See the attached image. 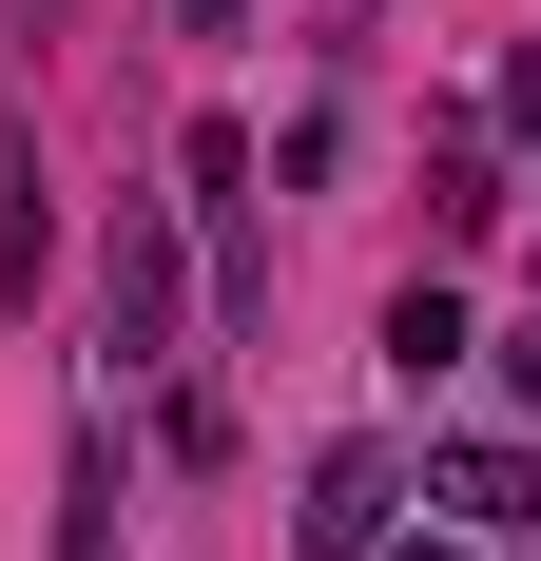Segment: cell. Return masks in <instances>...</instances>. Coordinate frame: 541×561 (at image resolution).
Instances as JSON below:
<instances>
[{"mask_svg":"<svg viewBox=\"0 0 541 561\" xmlns=\"http://www.w3.org/2000/svg\"><path fill=\"white\" fill-rule=\"evenodd\" d=\"M387 523H406V446H329L310 504H290V542L310 561H387Z\"/></svg>","mask_w":541,"mask_h":561,"instance_id":"cell-1","label":"cell"},{"mask_svg":"<svg viewBox=\"0 0 541 561\" xmlns=\"http://www.w3.org/2000/svg\"><path fill=\"white\" fill-rule=\"evenodd\" d=\"M97 348H116V368L174 348V214H116V252H97Z\"/></svg>","mask_w":541,"mask_h":561,"instance_id":"cell-2","label":"cell"},{"mask_svg":"<svg viewBox=\"0 0 541 561\" xmlns=\"http://www.w3.org/2000/svg\"><path fill=\"white\" fill-rule=\"evenodd\" d=\"M232 194H252V136H232V116H194V214H214V290H232V330H252V310H270V252L232 232Z\"/></svg>","mask_w":541,"mask_h":561,"instance_id":"cell-3","label":"cell"},{"mask_svg":"<svg viewBox=\"0 0 541 561\" xmlns=\"http://www.w3.org/2000/svg\"><path fill=\"white\" fill-rule=\"evenodd\" d=\"M426 504H464L484 542H522V523H541V465H522V446H445V465H426Z\"/></svg>","mask_w":541,"mask_h":561,"instance_id":"cell-4","label":"cell"},{"mask_svg":"<svg viewBox=\"0 0 541 561\" xmlns=\"http://www.w3.org/2000/svg\"><path fill=\"white\" fill-rule=\"evenodd\" d=\"M464 348H484V330H464V290H387V368H406V388H445V368H464Z\"/></svg>","mask_w":541,"mask_h":561,"instance_id":"cell-5","label":"cell"},{"mask_svg":"<svg viewBox=\"0 0 541 561\" xmlns=\"http://www.w3.org/2000/svg\"><path fill=\"white\" fill-rule=\"evenodd\" d=\"M58 561H116V407H78V523H58Z\"/></svg>","mask_w":541,"mask_h":561,"instance_id":"cell-6","label":"cell"},{"mask_svg":"<svg viewBox=\"0 0 541 561\" xmlns=\"http://www.w3.org/2000/svg\"><path fill=\"white\" fill-rule=\"evenodd\" d=\"M503 388H522V407H541V330H503Z\"/></svg>","mask_w":541,"mask_h":561,"instance_id":"cell-7","label":"cell"},{"mask_svg":"<svg viewBox=\"0 0 541 561\" xmlns=\"http://www.w3.org/2000/svg\"><path fill=\"white\" fill-rule=\"evenodd\" d=\"M174 20H194V39H232V20H252V0H174Z\"/></svg>","mask_w":541,"mask_h":561,"instance_id":"cell-8","label":"cell"},{"mask_svg":"<svg viewBox=\"0 0 541 561\" xmlns=\"http://www.w3.org/2000/svg\"><path fill=\"white\" fill-rule=\"evenodd\" d=\"M387 561H464V542H387Z\"/></svg>","mask_w":541,"mask_h":561,"instance_id":"cell-9","label":"cell"}]
</instances>
